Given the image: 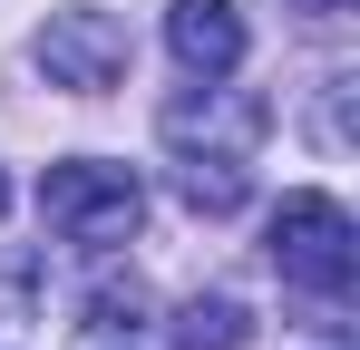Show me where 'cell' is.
I'll return each instance as SVG.
<instances>
[{"label":"cell","mask_w":360,"mask_h":350,"mask_svg":"<svg viewBox=\"0 0 360 350\" xmlns=\"http://www.w3.org/2000/svg\"><path fill=\"white\" fill-rule=\"evenodd\" d=\"M273 263H283V283L321 292V302H341V292L360 283V224L341 195H283L273 205Z\"/></svg>","instance_id":"2"},{"label":"cell","mask_w":360,"mask_h":350,"mask_svg":"<svg viewBox=\"0 0 360 350\" xmlns=\"http://www.w3.org/2000/svg\"><path fill=\"white\" fill-rule=\"evenodd\" d=\"M39 214L59 243H88V253H108V243H136L146 224V185L108 156H68V166L39 175Z\"/></svg>","instance_id":"1"},{"label":"cell","mask_w":360,"mask_h":350,"mask_svg":"<svg viewBox=\"0 0 360 350\" xmlns=\"http://www.w3.org/2000/svg\"><path fill=\"white\" fill-rule=\"evenodd\" d=\"M243 341H253V311L234 292H195L176 311V350H243Z\"/></svg>","instance_id":"6"},{"label":"cell","mask_w":360,"mask_h":350,"mask_svg":"<svg viewBox=\"0 0 360 350\" xmlns=\"http://www.w3.org/2000/svg\"><path fill=\"white\" fill-rule=\"evenodd\" d=\"M30 58L49 68V88H68V98H108V88L127 78V20L98 10V0H68V10L39 20Z\"/></svg>","instance_id":"3"},{"label":"cell","mask_w":360,"mask_h":350,"mask_svg":"<svg viewBox=\"0 0 360 350\" xmlns=\"http://www.w3.org/2000/svg\"><path fill=\"white\" fill-rule=\"evenodd\" d=\"M176 195L195 205V214H234V205H243V166H234V156H185Z\"/></svg>","instance_id":"7"},{"label":"cell","mask_w":360,"mask_h":350,"mask_svg":"<svg viewBox=\"0 0 360 350\" xmlns=\"http://www.w3.org/2000/svg\"><path fill=\"white\" fill-rule=\"evenodd\" d=\"M0 205H10V185H0Z\"/></svg>","instance_id":"9"},{"label":"cell","mask_w":360,"mask_h":350,"mask_svg":"<svg viewBox=\"0 0 360 350\" xmlns=\"http://www.w3.org/2000/svg\"><path fill=\"white\" fill-rule=\"evenodd\" d=\"M302 10H341V0H302Z\"/></svg>","instance_id":"8"},{"label":"cell","mask_w":360,"mask_h":350,"mask_svg":"<svg viewBox=\"0 0 360 350\" xmlns=\"http://www.w3.org/2000/svg\"><path fill=\"white\" fill-rule=\"evenodd\" d=\"M166 49L185 78H234L243 68V10L234 0H176L166 10Z\"/></svg>","instance_id":"5"},{"label":"cell","mask_w":360,"mask_h":350,"mask_svg":"<svg viewBox=\"0 0 360 350\" xmlns=\"http://www.w3.org/2000/svg\"><path fill=\"white\" fill-rule=\"evenodd\" d=\"M156 127H166V146H176V156H234V166H253V146H263L273 108H263V98H243V88H224V78H205V88L166 98Z\"/></svg>","instance_id":"4"}]
</instances>
